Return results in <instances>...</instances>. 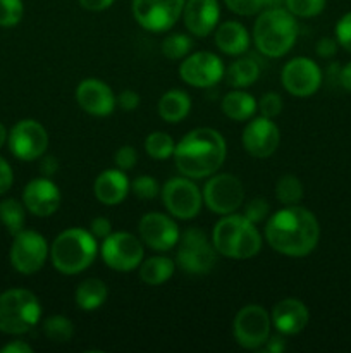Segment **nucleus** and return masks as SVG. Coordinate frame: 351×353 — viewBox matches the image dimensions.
Masks as SVG:
<instances>
[{
    "label": "nucleus",
    "instance_id": "obj_31",
    "mask_svg": "<svg viewBox=\"0 0 351 353\" xmlns=\"http://www.w3.org/2000/svg\"><path fill=\"white\" fill-rule=\"evenodd\" d=\"M145 150L155 161H167L174 155L176 141L164 131H153L145 138Z\"/></svg>",
    "mask_w": 351,
    "mask_h": 353
},
{
    "label": "nucleus",
    "instance_id": "obj_50",
    "mask_svg": "<svg viewBox=\"0 0 351 353\" xmlns=\"http://www.w3.org/2000/svg\"><path fill=\"white\" fill-rule=\"evenodd\" d=\"M0 353H33V347L24 340H12L0 348Z\"/></svg>",
    "mask_w": 351,
    "mask_h": 353
},
{
    "label": "nucleus",
    "instance_id": "obj_7",
    "mask_svg": "<svg viewBox=\"0 0 351 353\" xmlns=\"http://www.w3.org/2000/svg\"><path fill=\"white\" fill-rule=\"evenodd\" d=\"M176 262L184 272L193 276L209 274L217 264V250L212 238L200 228H188L179 236Z\"/></svg>",
    "mask_w": 351,
    "mask_h": 353
},
{
    "label": "nucleus",
    "instance_id": "obj_23",
    "mask_svg": "<svg viewBox=\"0 0 351 353\" xmlns=\"http://www.w3.org/2000/svg\"><path fill=\"white\" fill-rule=\"evenodd\" d=\"M131 192V181L120 169H105L96 176L93 183V193L96 200L107 207L119 205Z\"/></svg>",
    "mask_w": 351,
    "mask_h": 353
},
{
    "label": "nucleus",
    "instance_id": "obj_12",
    "mask_svg": "<svg viewBox=\"0 0 351 353\" xmlns=\"http://www.w3.org/2000/svg\"><path fill=\"white\" fill-rule=\"evenodd\" d=\"M270 314L262 305H244L237 310L233 323V333L237 345L246 350H260L270 336Z\"/></svg>",
    "mask_w": 351,
    "mask_h": 353
},
{
    "label": "nucleus",
    "instance_id": "obj_25",
    "mask_svg": "<svg viewBox=\"0 0 351 353\" xmlns=\"http://www.w3.org/2000/svg\"><path fill=\"white\" fill-rule=\"evenodd\" d=\"M157 110L165 123H181L191 112V97L184 90L172 88L160 97Z\"/></svg>",
    "mask_w": 351,
    "mask_h": 353
},
{
    "label": "nucleus",
    "instance_id": "obj_17",
    "mask_svg": "<svg viewBox=\"0 0 351 353\" xmlns=\"http://www.w3.org/2000/svg\"><path fill=\"white\" fill-rule=\"evenodd\" d=\"M140 240L155 252H169L176 248L179 236V226L171 214L148 212L138 224Z\"/></svg>",
    "mask_w": 351,
    "mask_h": 353
},
{
    "label": "nucleus",
    "instance_id": "obj_15",
    "mask_svg": "<svg viewBox=\"0 0 351 353\" xmlns=\"http://www.w3.org/2000/svg\"><path fill=\"white\" fill-rule=\"evenodd\" d=\"M323 81L322 69L310 57H295L284 64L281 83L286 92L298 99H306L319 92Z\"/></svg>",
    "mask_w": 351,
    "mask_h": 353
},
{
    "label": "nucleus",
    "instance_id": "obj_18",
    "mask_svg": "<svg viewBox=\"0 0 351 353\" xmlns=\"http://www.w3.org/2000/svg\"><path fill=\"white\" fill-rule=\"evenodd\" d=\"M241 143L251 157L267 159L277 150L281 143V131L274 119L264 116L251 117L241 134Z\"/></svg>",
    "mask_w": 351,
    "mask_h": 353
},
{
    "label": "nucleus",
    "instance_id": "obj_1",
    "mask_svg": "<svg viewBox=\"0 0 351 353\" xmlns=\"http://www.w3.org/2000/svg\"><path fill=\"white\" fill-rule=\"evenodd\" d=\"M268 247L286 257H306L320 240V224L312 210L301 205H284L268 216L265 224Z\"/></svg>",
    "mask_w": 351,
    "mask_h": 353
},
{
    "label": "nucleus",
    "instance_id": "obj_48",
    "mask_svg": "<svg viewBox=\"0 0 351 353\" xmlns=\"http://www.w3.org/2000/svg\"><path fill=\"white\" fill-rule=\"evenodd\" d=\"M40 159H41L40 172L45 176V178H52L54 174H57V171H58L57 157H54V155H47V157H43V155H41Z\"/></svg>",
    "mask_w": 351,
    "mask_h": 353
},
{
    "label": "nucleus",
    "instance_id": "obj_33",
    "mask_svg": "<svg viewBox=\"0 0 351 353\" xmlns=\"http://www.w3.org/2000/svg\"><path fill=\"white\" fill-rule=\"evenodd\" d=\"M303 195H305L303 183L295 174H284L279 178L277 185H275V199L282 205H296L301 202Z\"/></svg>",
    "mask_w": 351,
    "mask_h": 353
},
{
    "label": "nucleus",
    "instance_id": "obj_14",
    "mask_svg": "<svg viewBox=\"0 0 351 353\" xmlns=\"http://www.w3.org/2000/svg\"><path fill=\"white\" fill-rule=\"evenodd\" d=\"M224 68L222 59L213 52L200 50L186 55L179 65V76L182 81L195 88H212L222 81Z\"/></svg>",
    "mask_w": 351,
    "mask_h": 353
},
{
    "label": "nucleus",
    "instance_id": "obj_40",
    "mask_svg": "<svg viewBox=\"0 0 351 353\" xmlns=\"http://www.w3.org/2000/svg\"><path fill=\"white\" fill-rule=\"evenodd\" d=\"M224 3L237 16H255L265 9V0H224Z\"/></svg>",
    "mask_w": 351,
    "mask_h": 353
},
{
    "label": "nucleus",
    "instance_id": "obj_47",
    "mask_svg": "<svg viewBox=\"0 0 351 353\" xmlns=\"http://www.w3.org/2000/svg\"><path fill=\"white\" fill-rule=\"evenodd\" d=\"M286 347H288V343H286V336L279 333V334H270L268 340L264 343V347H262V350L267 353H281L286 350Z\"/></svg>",
    "mask_w": 351,
    "mask_h": 353
},
{
    "label": "nucleus",
    "instance_id": "obj_38",
    "mask_svg": "<svg viewBox=\"0 0 351 353\" xmlns=\"http://www.w3.org/2000/svg\"><path fill=\"white\" fill-rule=\"evenodd\" d=\"M268 214H270V203L264 196H257V199H251L250 202L244 203L243 216L253 224L268 219Z\"/></svg>",
    "mask_w": 351,
    "mask_h": 353
},
{
    "label": "nucleus",
    "instance_id": "obj_42",
    "mask_svg": "<svg viewBox=\"0 0 351 353\" xmlns=\"http://www.w3.org/2000/svg\"><path fill=\"white\" fill-rule=\"evenodd\" d=\"M334 33H336V40L339 47H343L344 50L351 54V10L337 21Z\"/></svg>",
    "mask_w": 351,
    "mask_h": 353
},
{
    "label": "nucleus",
    "instance_id": "obj_52",
    "mask_svg": "<svg viewBox=\"0 0 351 353\" xmlns=\"http://www.w3.org/2000/svg\"><path fill=\"white\" fill-rule=\"evenodd\" d=\"M7 138H9V131H7V128L0 123V148L7 143Z\"/></svg>",
    "mask_w": 351,
    "mask_h": 353
},
{
    "label": "nucleus",
    "instance_id": "obj_46",
    "mask_svg": "<svg viewBox=\"0 0 351 353\" xmlns=\"http://www.w3.org/2000/svg\"><path fill=\"white\" fill-rule=\"evenodd\" d=\"M14 183V172L9 162L0 157V195L7 193Z\"/></svg>",
    "mask_w": 351,
    "mask_h": 353
},
{
    "label": "nucleus",
    "instance_id": "obj_51",
    "mask_svg": "<svg viewBox=\"0 0 351 353\" xmlns=\"http://www.w3.org/2000/svg\"><path fill=\"white\" fill-rule=\"evenodd\" d=\"M339 85L343 86L346 92L351 93V62H348L346 65H343V68H341Z\"/></svg>",
    "mask_w": 351,
    "mask_h": 353
},
{
    "label": "nucleus",
    "instance_id": "obj_49",
    "mask_svg": "<svg viewBox=\"0 0 351 353\" xmlns=\"http://www.w3.org/2000/svg\"><path fill=\"white\" fill-rule=\"evenodd\" d=\"M116 0H79V6L89 12H103L109 9Z\"/></svg>",
    "mask_w": 351,
    "mask_h": 353
},
{
    "label": "nucleus",
    "instance_id": "obj_22",
    "mask_svg": "<svg viewBox=\"0 0 351 353\" xmlns=\"http://www.w3.org/2000/svg\"><path fill=\"white\" fill-rule=\"evenodd\" d=\"M270 319L272 326L277 330V333L284 334V336H295L308 326L310 312L308 307L301 300L288 296L275 303Z\"/></svg>",
    "mask_w": 351,
    "mask_h": 353
},
{
    "label": "nucleus",
    "instance_id": "obj_35",
    "mask_svg": "<svg viewBox=\"0 0 351 353\" xmlns=\"http://www.w3.org/2000/svg\"><path fill=\"white\" fill-rule=\"evenodd\" d=\"M327 0H286L284 7L295 17L310 19V17H315L323 12Z\"/></svg>",
    "mask_w": 351,
    "mask_h": 353
},
{
    "label": "nucleus",
    "instance_id": "obj_45",
    "mask_svg": "<svg viewBox=\"0 0 351 353\" xmlns=\"http://www.w3.org/2000/svg\"><path fill=\"white\" fill-rule=\"evenodd\" d=\"M89 231H92L93 236L96 238V240H103V238L109 236L110 233H112V224H110V221L107 219V217H95V219L89 223Z\"/></svg>",
    "mask_w": 351,
    "mask_h": 353
},
{
    "label": "nucleus",
    "instance_id": "obj_6",
    "mask_svg": "<svg viewBox=\"0 0 351 353\" xmlns=\"http://www.w3.org/2000/svg\"><path fill=\"white\" fill-rule=\"evenodd\" d=\"M41 319V303L33 292L12 288L0 293V333L19 336Z\"/></svg>",
    "mask_w": 351,
    "mask_h": 353
},
{
    "label": "nucleus",
    "instance_id": "obj_13",
    "mask_svg": "<svg viewBox=\"0 0 351 353\" xmlns=\"http://www.w3.org/2000/svg\"><path fill=\"white\" fill-rule=\"evenodd\" d=\"M186 0H133L131 10L143 30L151 33L169 31L182 16Z\"/></svg>",
    "mask_w": 351,
    "mask_h": 353
},
{
    "label": "nucleus",
    "instance_id": "obj_37",
    "mask_svg": "<svg viewBox=\"0 0 351 353\" xmlns=\"http://www.w3.org/2000/svg\"><path fill=\"white\" fill-rule=\"evenodd\" d=\"M160 185L151 176H138L131 181V192L140 200H153L160 195Z\"/></svg>",
    "mask_w": 351,
    "mask_h": 353
},
{
    "label": "nucleus",
    "instance_id": "obj_24",
    "mask_svg": "<svg viewBox=\"0 0 351 353\" xmlns=\"http://www.w3.org/2000/svg\"><path fill=\"white\" fill-rule=\"evenodd\" d=\"M213 33H215L213 41L222 54L240 57V55L246 54V50L250 48L251 37L244 24H241L240 21H226V23L219 24Z\"/></svg>",
    "mask_w": 351,
    "mask_h": 353
},
{
    "label": "nucleus",
    "instance_id": "obj_26",
    "mask_svg": "<svg viewBox=\"0 0 351 353\" xmlns=\"http://www.w3.org/2000/svg\"><path fill=\"white\" fill-rule=\"evenodd\" d=\"M220 109H222L224 116L229 119L237 121V123H244L255 117L258 110V103L253 95L248 92H243L241 88H234L233 92L226 93L220 102Z\"/></svg>",
    "mask_w": 351,
    "mask_h": 353
},
{
    "label": "nucleus",
    "instance_id": "obj_43",
    "mask_svg": "<svg viewBox=\"0 0 351 353\" xmlns=\"http://www.w3.org/2000/svg\"><path fill=\"white\" fill-rule=\"evenodd\" d=\"M116 102L117 107H120V109L126 110V112H131V110L138 109L141 99L134 90H124V92H120L119 95L116 97Z\"/></svg>",
    "mask_w": 351,
    "mask_h": 353
},
{
    "label": "nucleus",
    "instance_id": "obj_11",
    "mask_svg": "<svg viewBox=\"0 0 351 353\" xmlns=\"http://www.w3.org/2000/svg\"><path fill=\"white\" fill-rule=\"evenodd\" d=\"M203 203L219 216L233 214L243 205L244 186L234 174L220 172L212 174L203 186Z\"/></svg>",
    "mask_w": 351,
    "mask_h": 353
},
{
    "label": "nucleus",
    "instance_id": "obj_41",
    "mask_svg": "<svg viewBox=\"0 0 351 353\" xmlns=\"http://www.w3.org/2000/svg\"><path fill=\"white\" fill-rule=\"evenodd\" d=\"M138 162V152L136 148L131 147V145H124V147L117 148L116 154H114V164L120 171H131V169L136 165Z\"/></svg>",
    "mask_w": 351,
    "mask_h": 353
},
{
    "label": "nucleus",
    "instance_id": "obj_9",
    "mask_svg": "<svg viewBox=\"0 0 351 353\" xmlns=\"http://www.w3.org/2000/svg\"><path fill=\"white\" fill-rule=\"evenodd\" d=\"M162 202L174 219H195L203 205V193L191 178L176 176L160 190Z\"/></svg>",
    "mask_w": 351,
    "mask_h": 353
},
{
    "label": "nucleus",
    "instance_id": "obj_10",
    "mask_svg": "<svg viewBox=\"0 0 351 353\" xmlns=\"http://www.w3.org/2000/svg\"><path fill=\"white\" fill-rule=\"evenodd\" d=\"M9 257L14 271L24 276L36 274L50 257V245L38 231L21 230L14 234Z\"/></svg>",
    "mask_w": 351,
    "mask_h": 353
},
{
    "label": "nucleus",
    "instance_id": "obj_8",
    "mask_svg": "<svg viewBox=\"0 0 351 353\" xmlns=\"http://www.w3.org/2000/svg\"><path fill=\"white\" fill-rule=\"evenodd\" d=\"M100 255L107 268L117 272H131L140 268L145 259V243L127 231H116L103 238Z\"/></svg>",
    "mask_w": 351,
    "mask_h": 353
},
{
    "label": "nucleus",
    "instance_id": "obj_21",
    "mask_svg": "<svg viewBox=\"0 0 351 353\" xmlns=\"http://www.w3.org/2000/svg\"><path fill=\"white\" fill-rule=\"evenodd\" d=\"M184 26L193 37L205 38L213 33L220 19L219 0H186L182 9Z\"/></svg>",
    "mask_w": 351,
    "mask_h": 353
},
{
    "label": "nucleus",
    "instance_id": "obj_36",
    "mask_svg": "<svg viewBox=\"0 0 351 353\" xmlns=\"http://www.w3.org/2000/svg\"><path fill=\"white\" fill-rule=\"evenodd\" d=\"M24 16L23 0H0V28H14Z\"/></svg>",
    "mask_w": 351,
    "mask_h": 353
},
{
    "label": "nucleus",
    "instance_id": "obj_3",
    "mask_svg": "<svg viewBox=\"0 0 351 353\" xmlns=\"http://www.w3.org/2000/svg\"><path fill=\"white\" fill-rule=\"evenodd\" d=\"M251 37L260 54L279 59L295 47L298 23L286 7H265L258 12Z\"/></svg>",
    "mask_w": 351,
    "mask_h": 353
},
{
    "label": "nucleus",
    "instance_id": "obj_20",
    "mask_svg": "<svg viewBox=\"0 0 351 353\" xmlns=\"http://www.w3.org/2000/svg\"><path fill=\"white\" fill-rule=\"evenodd\" d=\"M76 102L86 114L95 117H105L114 112L117 107L116 95L112 88L102 79L86 78L76 86Z\"/></svg>",
    "mask_w": 351,
    "mask_h": 353
},
{
    "label": "nucleus",
    "instance_id": "obj_19",
    "mask_svg": "<svg viewBox=\"0 0 351 353\" xmlns=\"http://www.w3.org/2000/svg\"><path fill=\"white\" fill-rule=\"evenodd\" d=\"M62 193L52 178H34L24 186L23 203L30 214L36 217H50L58 210Z\"/></svg>",
    "mask_w": 351,
    "mask_h": 353
},
{
    "label": "nucleus",
    "instance_id": "obj_29",
    "mask_svg": "<svg viewBox=\"0 0 351 353\" xmlns=\"http://www.w3.org/2000/svg\"><path fill=\"white\" fill-rule=\"evenodd\" d=\"M258 76H260V68L258 62L251 57L236 59L224 72L227 85L233 88H248L257 81Z\"/></svg>",
    "mask_w": 351,
    "mask_h": 353
},
{
    "label": "nucleus",
    "instance_id": "obj_4",
    "mask_svg": "<svg viewBox=\"0 0 351 353\" xmlns=\"http://www.w3.org/2000/svg\"><path fill=\"white\" fill-rule=\"evenodd\" d=\"M212 243L217 254L234 261H248L262 250V234L257 224L243 214H227L215 223L212 230Z\"/></svg>",
    "mask_w": 351,
    "mask_h": 353
},
{
    "label": "nucleus",
    "instance_id": "obj_44",
    "mask_svg": "<svg viewBox=\"0 0 351 353\" xmlns=\"http://www.w3.org/2000/svg\"><path fill=\"white\" fill-rule=\"evenodd\" d=\"M337 48H339V43H337L336 38L330 37H323L317 41L315 45V52L319 57L322 59H330L337 54Z\"/></svg>",
    "mask_w": 351,
    "mask_h": 353
},
{
    "label": "nucleus",
    "instance_id": "obj_34",
    "mask_svg": "<svg viewBox=\"0 0 351 353\" xmlns=\"http://www.w3.org/2000/svg\"><path fill=\"white\" fill-rule=\"evenodd\" d=\"M193 48V40L189 34L171 33L162 40V54L171 61H179L189 55Z\"/></svg>",
    "mask_w": 351,
    "mask_h": 353
},
{
    "label": "nucleus",
    "instance_id": "obj_16",
    "mask_svg": "<svg viewBox=\"0 0 351 353\" xmlns=\"http://www.w3.org/2000/svg\"><path fill=\"white\" fill-rule=\"evenodd\" d=\"M10 152L16 159L24 162H31L45 155L48 148V133L34 119H23L12 126L7 138Z\"/></svg>",
    "mask_w": 351,
    "mask_h": 353
},
{
    "label": "nucleus",
    "instance_id": "obj_39",
    "mask_svg": "<svg viewBox=\"0 0 351 353\" xmlns=\"http://www.w3.org/2000/svg\"><path fill=\"white\" fill-rule=\"evenodd\" d=\"M282 97L275 92H267L265 95H262V99L258 100V110H260V116L268 117V119H274L279 114L282 112Z\"/></svg>",
    "mask_w": 351,
    "mask_h": 353
},
{
    "label": "nucleus",
    "instance_id": "obj_30",
    "mask_svg": "<svg viewBox=\"0 0 351 353\" xmlns=\"http://www.w3.org/2000/svg\"><path fill=\"white\" fill-rule=\"evenodd\" d=\"M0 223L10 234H17L24 230L26 223V207L16 199H6L0 202Z\"/></svg>",
    "mask_w": 351,
    "mask_h": 353
},
{
    "label": "nucleus",
    "instance_id": "obj_28",
    "mask_svg": "<svg viewBox=\"0 0 351 353\" xmlns=\"http://www.w3.org/2000/svg\"><path fill=\"white\" fill-rule=\"evenodd\" d=\"M176 262L165 255H155L140 264V279L148 286H160L172 278Z\"/></svg>",
    "mask_w": 351,
    "mask_h": 353
},
{
    "label": "nucleus",
    "instance_id": "obj_5",
    "mask_svg": "<svg viewBox=\"0 0 351 353\" xmlns=\"http://www.w3.org/2000/svg\"><path fill=\"white\" fill-rule=\"evenodd\" d=\"M98 243L92 231L69 228L57 234L50 247V261L55 271L64 276H76L95 262Z\"/></svg>",
    "mask_w": 351,
    "mask_h": 353
},
{
    "label": "nucleus",
    "instance_id": "obj_53",
    "mask_svg": "<svg viewBox=\"0 0 351 353\" xmlns=\"http://www.w3.org/2000/svg\"><path fill=\"white\" fill-rule=\"evenodd\" d=\"M286 0H265V7H284Z\"/></svg>",
    "mask_w": 351,
    "mask_h": 353
},
{
    "label": "nucleus",
    "instance_id": "obj_27",
    "mask_svg": "<svg viewBox=\"0 0 351 353\" xmlns=\"http://www.w3.org/2000/svg\"><path fill=\"white\" fill-rule=\"evenodd\" d=\"M107 299H109V288L98 278H88L81 281L74 293L76 305L86 312L100 309L107 302Z\"/></svg>",
    "mask_w": 351,
    "mask_h": 353
},
{
    "label": "nucleus",
    "instance_id": "obj_2",
    "mask_svg": "<svg viewBox=\"0 0 351 353\" xmlns=\"http://www.w3.org/2000/svg\"><path fill=\"white\" fill-rule=\"evenodd\" d=\"M227 145L213 128H195L176 143L172 159L182 176L191 179L210 178L222 168Z\"/></svg>",
    "mask_w": 351,
    "mask_h": 353
},
{
    "label": "nucleus",
    "instance_id": "obj_32",
    "mask_svg": "<svg viewBox=\"0 0 351 353\" xmlns=\"http://www.w3.org/2000/svg\"><path fill=\"white\" fill-rule=\"evenodd\" d=\"M43 334L47 340L54 343H67L74 336V324L69 317L61 316V314L50 316L43 323Z\"/></svg>",
    "mask_w": 351,
    "mask_h": 353
}]
</instances>
